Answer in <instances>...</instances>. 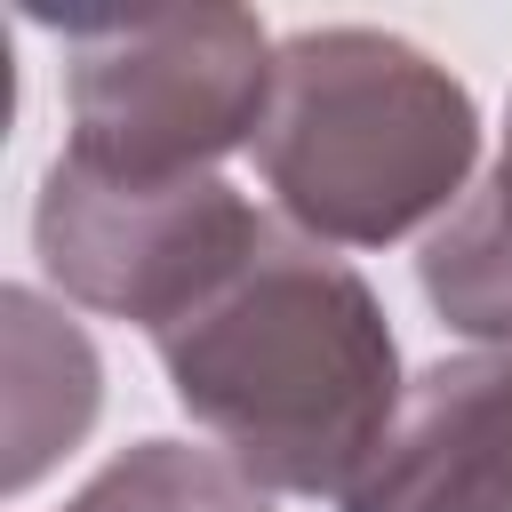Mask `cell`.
I'll use <instances>...</instances> for the list:
<instances>
[{
  "label": "cell",
  "mask_w": 512,
  "mask_h": 512,
  "mask_svg": "<svg viewBox=\"0 0 512 512\" xmlns=\"http://www.w3.org/2000/svg\"><path fill=\"white\" fill-rule=\"evenodd\" d=\"M152 352L176 408L264 496H344L408 392L376 288L296 224H272Z\"/></svg>",
  "instance_id": "1"
},
{
  "label": "cell",
  "mask_w": 512,
  "mask_h": 512,
  "mask_svg": "<svg viewBox=\"0 0 512 512\" xmlns=\"http://www.w3.org/2000/svg\"><path fill=\"white\" fill-rule=\"evenodd\" d=\"M480 152L472 96L416 40L320 24L280 40L256 168L280 216L320 248H392L448 216Z\"/></svg>",
  "instance_id": "2"
},
{
  "label": "cell",
  "mask_w": 512,
  "mask_h": 512,
  "mask_svg": "<svg viewBox=\"0 0 512 512\" xmlns=\"http://www.w3.org/2000/svg\"><path fill=\"white\" fill-rule=\"evenodd\" d=\"M280 48L248 8H168L72 32V144L64 160L104 176H216L224 152L256 144L272 112Z\"/></svg>",
  "instance_id": "3"
},
{
  "label": "cell",
  "mask_w": 512,
  "mask_h": 512,
  "mask_svg": "<svg viewBox=\"0 0 512 512\" xmlns=\"http://www.w3.org/2000/svg\"><path fill=\"white\" fill-rule=\"evenodd\" d=\"M272 232V216H256L224 176H104L56 152V168L40 176V208H32V248L48 264V280L112 320L136 328H168L184 320L256 240Z\"/></svg>",
  "instance_id": "4"
},
{
  "label": "cell",
  "mask_w": 512,
  "mask_h": 512,
  "mask_svg": "<svg viewBox=\"0 0 512 512\" xmlns=\"http://www.w3.org/2000/svg\"><path fill=\"white\" fill-rule=\"evenodd\" d=\"M336 512H512V344L408 376Z\"/></svg>",
  "instance_id": "5"
},
{
  "label": "cell",
  "mask_w": 512,
  "mask_h": 512,
  "mask_svg": "<svg viewBox=\"0 0 512 512\" xmlns=\"http://www.w3.org/2000/svg\"><path fill=\"white\" fill-rule=\"evenodd\" d=\"M8 312V488H32L88 424H96V392H104V368L88 352V336L48 312L32 288H8L0 296Z\"/></svg>",
  "instance_id": "6"
},
{
  "label": "cell",
  "mask_w": 512,
  "mask_h": 512,
  "mask_svg": "<svg viewBox=\"0 0 512 512\" xmlns=\"http://www.w3.org/2000/svg\"><path fill=\"white\" fill-rule=\"evenodd\" d=\"M416 280L448 328L512 344V112H504V144H496L488 176L432 224Z\"/></svg>",
  "instance_id": "7"
},
{
  "label": "cell",
  "mask_w": 512,
  "mask_h": 512,
  "mask_svg": "<svg viewBox=\"0 0 512 512\" xmlns=\"http://www.w3.org/2000/svg\"><path fill=\"white\" fill-rule=\"evenodd\" d=\"M64 512H272V496H264L224 448L136 440V448H120Z\"/></svg>",
  "instance_id": "8"
}]
</instances>
